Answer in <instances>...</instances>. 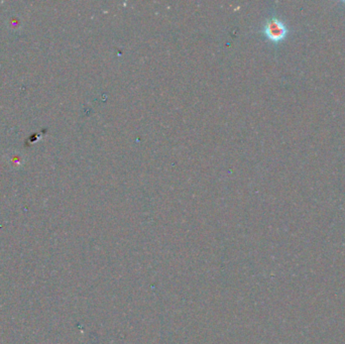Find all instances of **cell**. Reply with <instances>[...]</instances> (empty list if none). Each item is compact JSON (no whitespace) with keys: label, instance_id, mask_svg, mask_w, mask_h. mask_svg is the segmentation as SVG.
Returning a JSON list of instances; mask_svg holds the SVG:
<instances>
[{"label":"cell","instance_id":"cell-1","mask_svg":"<svg viewBox=\"0 0 345 344\" xmlns=\"http://www.w3.org/2000/svg\"><path fill=\"white\" fill-rule=\"evenodd\" d=\"M262 31L269 41L274 44L283 42L290 32L287 25L277 16H271L268 19Z\"/></svg>","mask_w":345,"mask_h":344}]
</instances>
